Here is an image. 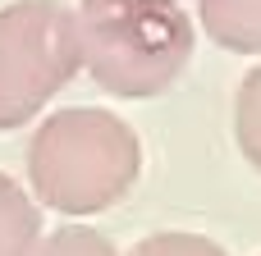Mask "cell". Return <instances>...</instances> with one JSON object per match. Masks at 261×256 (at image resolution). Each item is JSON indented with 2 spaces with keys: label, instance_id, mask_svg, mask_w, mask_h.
<instances>
[{
  "label": "cell",
  "instance_id": "6da1fadb",
  "mask_svg": "<svg viewBox=\"0 0 261 256\" xmlns=\"http://www.w3.org/2000/svg\"><path fill=\"white\" fill-rule=\"evenodd\" d=\"M142 174V142L115 115L96 105H69L37 124L28 142L32 202L55 215L87 220L119 206Z\"/></svg>",
  "mask_w": 261,
  "mask_h": 256
},
{
  "label": "cell",
  "instance_id": "7a4b0ae2",
  "mask_svg": "<svg viewBox=\"0 0 261 256\" xmlns=\"http://www.w3.org/2000/svg\"><path fill=\"white\" fill-rule=\"evenodd\" d=\"M78 69L119 101H151L188 69L197 32L179 0H78Z\"/></svg>",
  "mask_w": 261,
  "mask_h": 256
},
{
  "label": "cell",
  "instance_id": "3957f363",
  "mask_svg": "<svg viewBox=\"0 0 261 256\" xmlns=\"http://www.w3.org/2000/svg\"><path fill=\"white\" fill-rule=\"evenodd\" d=\"M73 73V9L60 0H14L0 9V133L32 124Z\"/></svg>",
  "mask_w": 261,
  "mask_h": 256
},
{
  "label": "cell",
  "instance_id": "277c9868",
  "mask_svg": "<svg viewBox=\"0 0 261 256\" xmlns=\"http://www.w3.org/2000/svg\"><path fill=\"white\" fill-rule=\"evenodd\" d=\"M206 37L234 55H261V0H197Z\"/></svg>",
  "mask_w": 261,
  "mask_h": 256
},
{
  "label": "cell",
  "instance_id": "5b68a950",
  "mask_svg": "<svg viewBox=\"0 0 261 256\" xmlns=\"http://www.w3.org/2000/svg\"><path fill=\"white\" fill-rule=\"evenodd\" d=\"M41 243V211L23 183L0 174V256H32Z\"/></svg>",
  "mask_w": 261,
  "mask_h": 256
},
{
  "label": "cell",
  "instance_id": "8992f818",
  "mask_svg": "<svg viewBox=\"0 0 261 256\" xmlns=\"http://www.w3.org/2000/svg\"><path fill=\"white\" fill-rule=\"evenodd\" d=\"M234 142H239L243 160L261 174V64L252 73H243V82L234 92Z\"/></svg>",
  "mask_w": 261,
  "mask_h": 256
},
{
  "label": "cell",
  "instance_id": "52a82bcc",
  "mask_svg": "<svg viewBox=\"0 0 261 256\" xmlns=\"http://www.w3.org/2000/svg\"><path fill=\"white\" fill-rule=\"evenodd\" d=\"M32 256H119V252H115V243H110L101 229L64 224V229H55L50 238H41Z\"/></svg>",
  "mask_w": 261,
  "mask_h": 256
},
{
  "label": "cell",
  "instance_id": "ba28073f",
  "mask_svg": "<svg viewBox=\"0 0 261 256\" xmlns=\"http://www.w3.org/2000/svg\"><path fill=\"white\" fill-rule=\"evenodd\" d=\"M128 256H229V252L220 243L202 238V234H151Z\"/></svg>",
  "mask_w": 261,
  "mask_h": 256
}]
</instances>
